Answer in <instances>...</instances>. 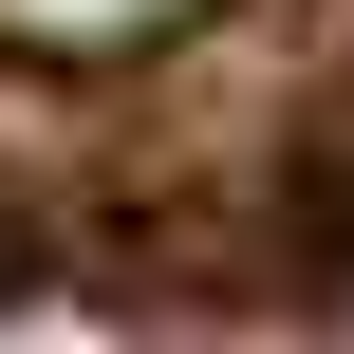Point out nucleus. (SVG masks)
<instances>
[]
</instances>
